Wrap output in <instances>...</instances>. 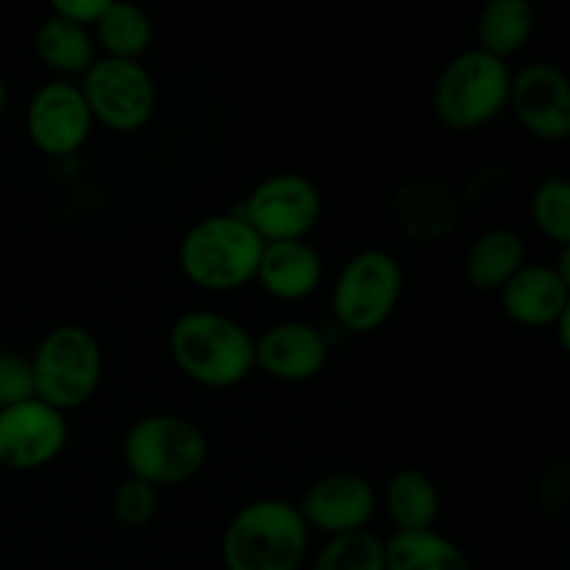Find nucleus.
I'll return each instance as SVG.
<instances>
[{
  "label": "nucleus",
  "mask_w": 570,
  "mask_h": 570,
  "mask_svg": "<svg viewBox=\"0 0 570 570\" xmlns=\"http://www.w3.org/2000/svg\"><path fill=\"white\" fill-rule=\"evenodd\" d=\"M167 343L176 365L204 387H234L256 367L254 334L215 309L181 312Z\"/></svg>",
  "instance_id": "f257e3e1"
},
{
  "label": "nucleus",
  "mask_w": 570,
  "mask_h": 570,
  "mask_svg": "<svg viewBox=\"0 0 570 570\" xmlns=\"http://www.w3.org/2000/svg\"><path fill=\"white\" fill-rule=\"evenodd\" d=\"M309 549V527L298 504L256 499L239 507L223 532L226 570H298Z\"/></svg>",
  "instance_id": "f03ea898"
},
{
  "label": "nucleus",
  "mask_w": 570,
  "mask_h": 570,
  "mask_svg": "<svg viewBox=\"0 0 570 570\" xmlns=\"http://www.w3.org/2000/svg\"><path fill=\"white\" fill-rule=\"evenodd\" d=\"M265 239L243 215L217 212L195 220L178 243L184 276L206 289H237L256 278Z\"/></svg>",
  "instance_id": "7ed1b4c3"
},
{
  "label": "nucleus",
  "mask_w": 570,
  "mask_h": 570,
  "mask_svg": "<svg viewBox=\"0 0 570 570\" xmlns=\"http://www.w3.org/2000/svg\"><path fill=\"white\" fill-rule=\"evenodd\" d=\"M209 456V443L198 423L176 412H150L131 423L122 438V460L131 476L156 484H181L198 476Z\"/></svg>",
  "instance_id": "20e7f679"
},
{
  "label": "nucleus",
  "mask_w": 570,
  "mask_h": 570,
  "mask_svg": "<svg viewBox=\"0 0 570 570\" xmlns=\"http://www.w3.org/2000/svg\"><path fill=\"white\" fill-rule=\"evenodd\" d=\"M512 70L482 48L456 53L432 87V111L449 128H479L510 104Z\"/></svg>",
  "instance_id": "39448f33"
},
{
  "label": "nucleus",
  "mask_w": 570,
  "mask_h": 570,
  "mask_svg": "<svg viewBox=\"0 0 570 570\" xmlns=\"http://www.w3.org/2000/svg\"><path fill=\"white\" fill-rule=\"evenodd\" d=\"M33 393L53 410L87 404L104 376V348L89 328L61 323L50 328L31 354Z\"/></svg>",
  "instance_id": "423d86ee"
},
{
  "label": "nucleus",
  "mask_w": 570,
  "mask_h": 570,
  "mask_svg": "<svg viewBox=\"0 0 570 570\" xmlns=\"http://www.w3.org/2000/svg\"><path fill=\"white\" fill-rule=\"evenodd\" d=\"M404 271L387 248H362L340 267L332 287V309L340 326L365 334L382 326L399 306Z\"/></svg>",
  "instance_id": "0eeeda50"
},
{
  "label": "nucleus",
  "mask_w": 570,
  "mask_h": 570,
  "mask_svg": "<svg viewBox=\"0 0 570 570\" xmlns=\"http://www.w3.org/2000/svg\"><path fill=\"white\" fill-rule=\"evenodd\" d=\"M78 87L87 98L92 120L117 131H134L154 117L156 81L139 59L98 56Z\"/></svg>",
  "instance_id": "6e6552de"
},
{
  "label": "nucleus",
  "mask_w": 570,
  "mask_h": 570,
  "mask_svg": "<svg viewBox=\"0 0 570 570\" xmlns=\"http://www.w3.org/2000/svg\"><path fill=\"white\" fill-rule=\"evenodd\" d=\"M323 198L317 184L304 173H273L265 176L245 198L239 215L250 223L265 243L276 239H306L317 226Z\"/></svg>",
  "instance_id": "1a4fd4ad"
},
{
  "label": "nucleus",
  "mask_w": 570,
  "mask_h": 570,
  "mask_svg": "<svg viewBox=\"0 0 570 570\" xmlns=\"http://www.w3.org/2000/svg\"><path fill=\"white\" fill-rule=\"evenodd\" d=\"M65 412L31 399L0 410V465L9 471H37L65 451Z\"/></svg>",
  "instance_id": "9d476101"
},
{
  "label": "nucleus",
  "mask_w": 570,
  "mask_h": 570,
  "mask_svg": "<svg viewBox=\"0 0 570 570\" xmlns=\"http://www.w3.org/2000/svg\"><path fill=\"white\" fill-rule=\"evenodd\" d=\"M92 122L87 98L70 78L45 81L28 100L26 131L31 142L50 156H67L81 148Z\"/></svg>",
  "instance_id": "9b49d317"
},
{
  "label": "nucleus",
  "mask_w": 570,
  "mask_h": 570,
  "mask_svg": "<svg viewBox=\"0 0 570 570\" xmlns=\"http://www.w3.org/2000/svg\"><path fill=\"white\" fill-rule=\"evenodd\" d=\"M510 106L532 137L570 139V78L554 61H532L512 72Z\"/></svg>",
  "instance_id": "f8f14e48"
},
{
  "label": "nucleus",
  "mask_w": 570,
  "mask_h": 570,
  "mask_svg": "<svg viewBox=\"0 0 570 570\" xmlns=\"http://www.w3.org/2000/svg\"><path fill=\"white\" fill-rule=\"evenodd\" d=\"M301 518L309 529H321L328 538L356 529H367L376 512V490L354 471H334L306 488L298 504Z\"/></svg>",
  "instance_id": "ddd939ff"
},
{
  "label": "nucleus",
  "mask_w": 570,
  "mask_h": 570,
  "mask_svg": "<svg viewBox=\"0 0 570 570\" xmlns=\"http://www.w3.org/2000/svg\"><path fill=\"white\" fill-rule=\"evenodd\" d=\"M256 365L278 382H306L328 362V337L306 321H278L254 337Z\"/></svg>",
  "instance_id": "4468645a"
},
{
  "label": "nucleus",
  "mask_w": 570,
  "mask_h": 570,
  "mask_svg": "<svg viewBox=\"0 0 570 570\" xmlns=\"http://www.w3.org/2000/svg\"><path fill=\"white\" fill-rule=\"evenodd\" d=\"M393 215L406 237L417 243H434L456 228L462 200L440 178H404L393 193Z\"/></svg>",
  "instance_id": "2eb2a0df"
},
{
  "label": "nucleus",
  "mask_w": 570,
  "mask_h": 570,
  "mask_svg": "<svg viewBox=\"0 0 570 570\" xmlns=\"http://www.w3.org/2000/svg\"><path fill=\"white\" fill-rule=\"evenodd\" d=\"M256 278L282 301H301L323 282V259L309 239H276L265 243Z\"/></svg>",
  "instance_id": "dca6fc26"
},
{
  "label": "nucleus",
  "mask_w": 570,
  "mask_h": 570,
  "mask_svg": "<svg viewBox=\"0 0 570 570\" xmlns=\"http://www.w3.org/2000/svg\"><path fill=\"white\" fill-rule=\"evenodd\" d=\"M501 309L521 326H551L560 321L570 293L551 265H523L499 289Z\"/></svg>",
  "instance_id": "f3484780"
},
{
  "label": "nucleus",
  "mask_w": 570,
  "mask_h": 570,
  "mask_svg": "<svg viewBox=\"0 0 570 570\" xmlns=\"http://www.w3.org/2000/svg\"><path fill=\"white\" fill-rule=\"evenodd\" d=\"M527 265V245L515 228L495 226L479 234L465 254V278L479 293H499Z\"/></svg>",
  "instance_id": "a211bd4d"
},
{
  "label": "nucleus",
  "mask_w": 570,
  "mask_h": 570,
  "mask_svg": "<svg viewBox=\"0 0 570 570\" xmlns=\"http://www.w3.org/2000/svg\"><path fill=\"white\" fill-rule=\"evenodd\" d=\"M384 510L399 532L434 529L440 515V488L421 468H401L384 484Z\"/></svg>",
  "instance_id": "6ab92c4d"
},
{
  "label": "nucleus",
  "mask_w": 570,
  "mask_h": 570,
  "mask_svg": "<svg viewBox=\"0 0 570 570\" xmlns=\"http://www.w3.org/2000/svg\"><path fill=\"white\" fill-rule=\"evenodd\" d=\"M33 48L37 56L53 72L65 76H83L92 67L95 56V33L81 22H72L67 17L50 11L33 33Z\"/></svg>",
  "instance_id": "aec40b11"
},
{
  "label": "nucleus",
  "mask_w": 570,
  "mask_h": 570,
  "mask_svg": "<svg viewBox=\"0 0 570 570\" xmlns=\"http://www.w3.org/2000/svg\"><path fill=\"white\" fill-rule=\"evenodd\" d=\"M387 570H473L465 551L438 529L395 532L384 543Z\"/></svg>",
  "instance_id": "412c9836"
},
{
  "label": "nucleus",
  "mask_w": 570,
  "mask_h": 570,
  "mask_svg": "<svg viewBox=\"0 0 570 570\" xmlns=\"http://www.w3.org/2000/svg\"><path fill=\"white\" fill-rule=\"evenodd\" d=\"M532 31L534 9L529 0H488L476 17V48L507 61L527 45Z\"/></svg>",
  "instance_id": "4be33fe9"
},
{
  "label": "nucleus",
  "mask_w": 570,
  "mask_h": 570,
  "mask_svg": "<svg viewBox=\"0 0 570 570\" xmlns=\"http://www.w3.org/2000/svg\"><path fill=\"white\" fill-rule=\"evenodd\" d=\"M95 39L106 48V56L139 59L154 42V17L134 0H109L100 20L95 22Z\"/></svg>",
  "instance_id": "5701e85b"
},
{
  "label": "nucleus",
  "mask_w": 570,
  "mask_h": 570,
  "mask_svg": "<svg viewBox=\"0 0 570 570\" xmlns=\"http://www.w3.org/2000/svg\"><path fill=\"white\" fill-rule=\"evenodd\" d=\"M312 570H387L384 540H379L371 529L334 534L317 551Z\"/></svg>",
  "instance_id": "b1692460"
},
{
  "label": "nucleus",
  "mask_w": 570,
  "mask_h": 570,
  "mask_svg": "<svg viewBox=\"0 0 570 570\" xmlns=\"http://www.w3.org/2000/svg\"><path fill=\"white\" fill-rule=\"evenodd\" d=\"M532 217L546 237L570 245V178L546 176L534 187Z\"/></svg>",
  "instance_id": "393cba45"
},
{
  "label": "nucleus",
  "mask_w": 570,
  "mask_h": 570,
  "mask_svg": "<svg viewBox=\"0 0 570 570\" xmlns=\"http://www.w3.org/2000/svg\"><path fill=\"white\" fill-rule=\"evenodd\" d=\"M111 512L126 527H145L159 512V488L139 476L122 479L111 493Z\"/></svg>",
  "instance_id": "a878e982"
},
{
  "label": "nucleus",
  "mask_w": 570,
  "mask_h": 570,
  "mask_svg": "<svg viewBox=\"0 0 570 570\" xmlns=\"http://www.w3.org/2000/svg\"><path fill=\"white\" fill-rule=\"evenodd\" d=\"M31 399H37V393H33L31 356L3 348L0 351V410Z\"/></svg>",
  "instance_id": "bb28decb"
},
{
  "label": "nucleus",
  "mask_w": 570,
  "mask_h": 570,
  "mask_svg": "<svg viewBox=\"0 0 570 570\" xmlns=\"http://www.w3.org/2000/svg\"><path fill=\"white\" fill-rule=\"evenodd\" d=\"M109 0H53L50 11L67 17L72 22H81V26H95L100 20V14L106 11Z\"/></svg>",
  "instance_id": "cd10ccee"
},
{
  "label": "nucleus",
  "mask_w": 570,
  "mask_h": 570,
  "mask_svg": "<svg viewBox=\"0 0 570 570\" xmlns=\"http://www.w3.org/2000/svg\"><path fill=\"white\" fill-rule=\"evenodd\" d=\"M551 267H554L557 276L562 278V284H566V289L570 293V245H562L560 254H557V262Z\"/></svg>",
  "instance_id": "c85d7f7f"
},
{
  "label": "nucleus",
  "mask_w": 570,
  "mask_h": 570,
  "mask_svg": "<svg viewBox=\"0 0 570 570\" xmlns=\"http://www.w3.org/2000/svg\"><path fill=\"white\" fill-rule=\"evenodd\" d=\"M557 334H560V343H562V348H566L568 354H570V298H568L566 309H562L560 321H557Z\"/></svg>",
  "instance_id": "c756f323"
},
{
  "label": "nucleus",
  "mask_w": 570,
  "mask_h": 570,
  "mask_svg": "<svg viewBox=\"0 0 570 570\" xmlns=\"http://www.w3.org/2000/svg\"><path fill=\"white\" fill-rule=\"evenodd\" d=\"M6 109H9V89H6L3 76H0V120H3Z\"/></svg>",
  "instance_id": "7c9ffc66"
}]
</instances>
